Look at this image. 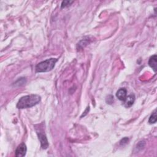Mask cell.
<instances>
[{"mask_svg": "<svg viewBox=\"0 0 157 157\" xmlns=\"http://www.w3.org/2000/svg\"><path fill=\"white\" fill-rule=\"evenodd\" d=\"M106 100H108V101H106L107 103L109 104H112L113 102H114V97L111 95H109L108 96L107 98L106 99Z\"/></svg>", "mask_w": 157, "mask_h": 157, "instance_id": "cell-12", "label": "cell"}, {"mask_svg": "<svg viewBox=\"0 0 157 157\" xmlns=\"http://www.w3.org/2000/svg\"><path fill=\"white\" fill-rule=\"evenodd\" d=\"M41 98L37 95H30L22 97L17 104V107L23 109L30 108L36 106L40 101Z\"/></svg>", "mask_w": 157, "mask_h": 157, "instance_id": "cell-1", "label": "cell"}, {"mask_svg": "<svg viewBox=\"0 0 157 157\" xmlns=\"http://www.w3.org/2000/svg\"><path fill=\"white\" fill-rule=\"evenodd\" d=\"M89 110H90V107H87V109L85 110V112H84V114H83V115H82V116H81V117H83V116H84H84H85V115H86V114H87V112H89Z\"/></svg>", "mask_w": 157, "mask_h": 157, "instance_id": "cell-13", "label": "cell"}, {"mask_svg": "<svg viewBox=\"0 0 157 157\" xmlns=\"http://www.w3.org/2000/svg\"><path fill=\"white\" fill-rule=\"evenodd\" d=\"M116 96L118 98V99L120 101H124L127 96V90L125 88L120 89L116 94Z\"/></svg>", "mask_w": 157, "mask_h": 157, "instance_id": "cell-6", "label": "cell"}, {"mask_svg": "<svg viewBox=\"0 0 157 157\" xmlns=\"http://www.w3.org/2000/svg\"><path fill=\"white\" fill-rule=\"evenodd\" d=\"M156 121V110H155L154 112L151 115L149 120V123L150 124H155Z\"/></svg>", "mask_w": 157, "mask_h": 157, "instance_id": "cell-8", "label": "cell"}, {"mask_svg": "<svg viewBox=\"0 0 157 157\" xmlns=\"http://www.w3.org/2000/svg\"><path fill=\"white\" fill-rule=\"evenodd\" d=\"M145 146V142L144 141H141L138 142V144L136 145V149L138 151L142 150V149H144Z\"/></svg>", "mask_w": 157, "mask_h": 157, "instance_id": "cell-9", "label": "cell"}, {"mask_svg": "<svg viewBox=\"0 0 157 157\" xmlns=\"http://www.w3.org/2000/svg\"><path fill=\"white\" fill-rule=\"evenodd\" d=\"M135 101V95L131 94L128 96H126L124 102V106L126 108H129L133 106V104Z\"/></svg>", "mask_w": 157, "mask_h": 157, "instance_id": "cell-5", "label": "cell"}, {"mask_svg": "<svg viewBox=\"0 0 157 157\" xmlns=\"http://www.w3.org/2000/svg\"><path fill=\"white\" fill-rule=\"evenodd\" d=\"M157 64V57L156 55H154L150 58L149 60V65L153 69V70L156 73L157 70L156 68Z\"/></svg>", "mask_w": 157, "mask_h": 157, "instance_id": "cell-7", "label": "cell"}, {"mask_svg": "<svg viewBox=\"0 0 157 157\" xmlns=\"http://www.w3.org/2000/svg\"><path fill=\"white\" fill-rule=\"evenodd\" d=\"M37 135L39 138V140L40 142V146H41L43 149H47L49 147V142L47 140V138L46 137L45 135L43 132H41L40 131H37Z\"/></svg>", "mask_w": 157, "mask_h": 157, "instance_id": "cell-3", "label": "cell"}, {"mask_svg": "<svg viewBox=\"0 0 157 157\" xmlns=\"http://www.w3.org/2000/svg\"><path fill=\"white\" fill-rule=\"evenodd\" d=\"M58 60L54 58L39 63L35 67L36 73H45L52 71L55 66Z\"/></svg>", "mask_w": 157, "mask_h": 157, "instance_id": "cell-2", "label": "cell"}, {"mask_svg": "<svg viewBox=\"0 0 157 157\" xmlns=\"http://www.w3.org/2000/svg\"><path fill=\"white\" fill-rule=\"evenodd\" d=\"M74 1H64L62 2L61 3V8H66L68 6H70Z\"/></svg>", "mask_w": 157, "mask_h": 157, "instance_id": "cell-10", "label": "cell"}, {"mask_svg": "<svg viewBox=\"0 0 157 157\" xmlns=\"http://www.w3.org/2000/svg\"><path fill=\"white\" fill-rule=\"evenodd\" d=\"M129 142V139L128 137H124L121 139V140L120 141V144L121 145H125L126 144H127Z\"/></svg>", "mask_w": 157, "mask_h": 157, "instance_id": "cell-11", "label": "cell"}, {"mask_svg": "<svg viewBox=\"0 0 157 157\" xmlns=\"http://www.w3.org/2000/svg\"><path fill=\"white\" fill-rule=\"evenodd\" d=\"M27 146L25 143L22 142L19 145H18V147H17L15 150V156L18 157H22L25 156L27 153Z\"/></svg>", "mask_w": 157, "mask_h": 157, "instance_id": "cell-4", "label": "cell"}]
</instances>
